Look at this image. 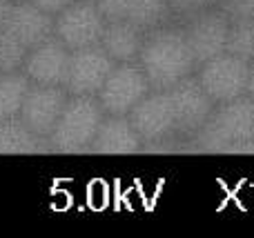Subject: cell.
<instances>
[{"label": "cell", "instance_id": "9", "mask_svg": "<svg viewBox=\"0 0 254 238\" xmlns=\"http://www.w3.org/2000/svg\"><path fill=\"white\" fill-rule=\"evenodd\" d=\"M181 27H183L185 40H188L190 49H192L196 67L225 51L228 31H230V16L223 9L219 7L205 9V11L183 20Z\"/></svg>", "mask_w": 254, "mask_h": 238}, {"label": "cell", "instance_id": "11", "mask_svg": "<svg viewBox=\"0 0 254 238\" xmlns=\"http://www.w3.org/2000/svg\"><path fill=\"white\" fill-rule=\"evenodd\" d=\"M67 67H69V49L56 36H49L47 40L38 43L36 47L27 49L20 71L27 76L31 85L65 87Z\"/></svg>", "mask_w": 254, "mask_h": 238}, {"label": "cell", "instance_id": "10", "mask_svg": "<svg viewBox=\"0 0 254 238\" xmlns=\"http://www.w3.org/2000/svg\"><path fill=\"white\" fill-rule=\"evenodd\" d=\"M114 65L116 62L107 56L101 45L74 49L69 51L65 89L71 96H96Z\"/></svg>", "mask_w": 254, "mask_h": 238}, {"label": "cell", "instance_id": "8", "mask_svg": "<svg viewBox=\"0 0 254 238\" xmlns=\"http://www.w3.org/2000/svg\"><path fill=\"white\" fill-rule=\"evenodd\" d=\"M167 96H170L172 111H174L179 141L181 145H185L203 127V123L210 118L216 102L203 92L194 74L176 83L172 89H167Z\"/></svg>", "mask_w": 254, "mask_h": 238}, {"label": "cell", "instance_id": "5", "mask_svg": "<svg viewBox=\"0 0 254 238\" xmlns=\"http://www.w3.org/2000/svg\"><path fill=\"white\" fill-rule=\"evenodd\" d=\"M248 65L250 62L223 51L196 67L198 85L203 92L216 102H230L241 96H248Z\"/></svg>", "mask_w": 254, "mask_h": 238}, {"label": "cell", "instance_id": "23", "mask_svg": "<svg viewBox=\"0 0 254 238\" xmlns=\"http://www.w3.org/2000/svg\"><path fill=\"white\" fill-rule=\"evenodd\" d=\"M96 7L107 22L110 20H125L127 0H96Z\"/></svg>", "mask_w": 254, "mask_h": 238}, {"label": "cell", "instance_id": "19", "mask_svg": "<svg viewBox=\"0 0 254 238\" xmlns=\"http://www.w3.org/2000/svg\"><path fill=\"white\" fill-rule=\"evenodd\" d=\"M225 51L243 60H254V18H230Z\"/></svg>", "mask_w": 254, "mask_h": 238}, {"label": "cell", "instance_id": "26", "mask_svg": "<svg viewBox=\"0 0 254 238\" xmlns=\"http://www.w3.org/2000/svg\"><path fill=\"white\" fill-rule=\"evenodd\" d=\"M248 96L254 98V60L248 65Z\"/></svg>", "mask_w": 254, "mask_h": 238}, {"label": "cell", "instance_id": "17", "mask_svg": "<svg viewBox=\"0 0 254 238\" xmlns=\"http://www.w3.org/2000/svg\"><path fill=\"white\" fill-rule=\"evenodd\" d=\"M125 20L138 25L143 31H152L172 22V11L167 0H127Z\"/></svg>", "mask_w": 254, "mask_h": 238}, {"label": "cell", "instance_id": "22", "mask_svg": "<svg viewBox=\"0 0 254 238\" xmlns=\"http://www.w3.org/2000/svg\"><path fill=\"white\" fill-rule=\"evenodd\" d=\"M219 9L230 18H254V0H221Z\"/></svg>", "mask_w": 254, "mask_h": 238}, {"label": "cell", "instance_id": "16", "mask_svg": "<svg viewBox=\"0 0 254 238\" xmlns=\"http://www.w3.org/2000/svg\"><path fill=\"white\" fill-rule=\"evenodd\" d=\"M49 151L47 138L34 134L20 118L0 123V154H45Z\"/></svg>", "mask_w": 254, "mask_h": 238}, {"label": "cell", "instance_id": "12", "mask_svg": "<svg viewBox=\"0 0 254 238\" xmlns=\"http://www.w3.org/2000/svg\"><path fill=\"white\" fill-rule=\"evenodd\" d=\"M69 92L65 87H45V85H29L22 100L18 118L27 125L34 134L47 138L54 125L58 123Z\"/></svg>", "mask_w": 254, "mask_h": 238}, {"label": "cell", "instance_id": "2", "mask_svg": "<svg viewBox=\"0 0 254 238\" xmlns=\"http://www.w3.org/2000/svg\"><path fill=\"white\" fill-rule=\"evenodd\" d=\"M136 62L143 69L152 92H167L196 71V60L185 40L183 27L174 22L145 34Z\"/></svg>", "mask_w": 254, "mask_h": 238}, {"label": "cell", "instance_id": "6", "mask_svg": "<svg viewBox=\"0 0 254 238\" xmlns=\"http://www.w3.org/2000/svg\"><path fill=\"white\" fill-rule=\"evenodd\" d=\"M149 92L152 87L138 62H116L103 87L98 89L96 98L105 114L127 116Z\"/></svg>", "mask_w": 254, "mask_h": 238}, {"label": "cell", "instance_id": "21", "mask_svg": "<svg viewBox=\"0 0 254 238\" xmlns=\"http://www.w3.org/2000/svg\"><path fill=\"white\" fill-rule=\"evenodd\" d=\"M170 2V11H172V20H188V18L196 16V13L205 11V9L219 7L221 0H167Z\"/></svg>", "mask_w": 254, "mask_h": 238}, {"label": "cell", "instance_id": "15", "mask_svg": "<svg viewBox=\"0 0 254 238\" xmlns=\"http://www.w3.org/2000/svg\"><path fill=\"white\" fill-rule=\"evenodd\" d=\"M145 34L138 25L129 20H110L101 36V47L114 62H136L138 51L143 47Z\"/></svg>", "mask_w": 254, "mask_h": 238}, {"label": "cell", "instance_id": "1", "mask_svg": "<svg viewBox=\"0 0 254 238\" xmlns=\"http://www.w3.org/2000/svg\"><path fill=\"white\" fill-rule=\"evenodd\" d=\"M183 147L198 154H254V98L216 105Z\"/></svg>", "mask_w": 254, "mask_h": 238}, {"label": "cell", "instance_id": "3", "mask_svg": "<svg viewBox=\"0 0 254 238\" xmlns=\"http://www.w3.org/2000/svg\"><path fill=\"white\" fill-rule=\"evenodd\" d=\"M105 118V109L96 96H71L67 98L58 123L47 136L49 151L54 154H85L92 147Z\"/></svg>", "mask_w": 254, "mask_h": 238}, {"label": "cell", "instance_id": "18", "mask_svg": "<svg viewBox=\"0 0 254 238\" xmlns=\"http://www.w3.org/2000/svg\"><path fill=\"white\" fill-rule=\"evenodd\" d=\"M29 80L22 71L0 74V123L9 118H16L20 114L25 94L29 89Z\"/></svg>", "mask_w": 254, "mask_h": 238}, {"label": "cell", "instance_id": "25", "mask_svg": "<svg viewBox=\"0 0 254 238\" xmlns=\"http://www.w3.org/2000/svg\"><path fill=\"white\" fill-rule=\"evenodd\" d=\"M13 2H16V0H0V31L7 29V22H9V16H11Z\"/></svg>", "mask_w": 254, "mask_h": 238}, {"label": "cell", "instance_id": "4", "mask_svg": "<svg viewBox=\"0 0 254 238\" xmlns=\"http://www.w3.org/2000/svg\"><path fill=\"white\" fill-rule=\"evenodd\" d=\"M127 118L143 141V149H165L181 143L167 92H149Z\"/></svg>", "mask_w": 254, "mask_h": 238}, {"label": "cell", "instance_id": "13", "mask_svg": "<svg viewBox=\"0 0 254 238\" xmlns=\"http://www.w3.org/2000/svg\"><path fill=\"white\" fill-rule=\"evenodd\" d=\"M7 31L22 47L31 49L54 36V16L29 0H16L7 22Z\"/></svg>", "mask_w": 254, "mask_h": 238}, {"label": "cell", "instance_id": "20", "mask_svg": "<svg viewBox=\"0 0 254 238\" xmlns=\"http://www.w3.org/2000/svg\"><path fill=\"white\" fill-rule=\"evenodd\" d=\"M27 56V47H22L7 29L0 31V74L20 71Z\"/></svg>", "mask_w": 254, "mask_h": 238}, {"label": "cell", "instance_id": "7", "mask_svg": "<svg viewBox=\"0 0 254 238\" xmlns=\"http://www.w3.org/2000/svg\"><path fill=\"white\" fill-rule=\"evenodd\" d=\"M105 18L92 0H74L54 16V36L69 51L101 43Z\"/></svg>", "mask_w": 254, "mask_h": 238}, {"label": "cell", "instance_id": "24", "mask_svg": "<svg viewBox=\"0 0 254 238\" xmlns=\"http://www.w3.org/2000/svg\"><path fill=\"white\" fill-rule=\"evenodd\" d=\"M29 2H34L36 7H40L43 11L52 13V16H56L58 11H63V9L69 2H74V0H29Z\"/></svg>", "mask_w": 254, "mask_h": 238}, {"label": "cell", "instance_id": "27", "mask_svg": "<svg viewBox=\"0 0 254 238\" xmlns=\"http://www.w3.org/2000/svg\"><path fill=\"white\" fill-rule=\"evenodd\" d=\"M92 2H96V0H92Z\"/></svg>", "mask_w": 254, "mask_h": 238}, {"label": "cell", "instance_id": "14", "mask_svg": "<svg viewBox=\"0 0 254 238\" xmlns=\"http://www.w3.org/2000/svg\"><path fill=\"white\" fill-rule=\"evenodd\" d=\"M89 151L92 154H136V151H143V141L138 138L127 116L105 114Z\"/></svg>", "mask_w": 254, "mask_h": 238}]
</instances>
